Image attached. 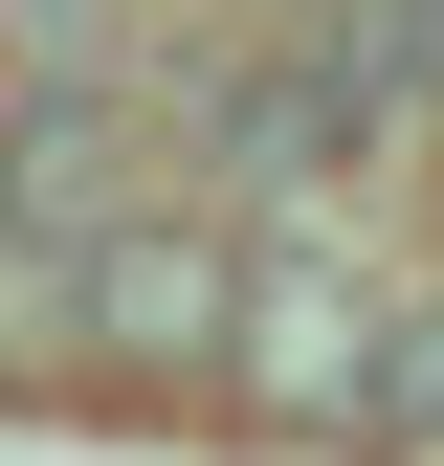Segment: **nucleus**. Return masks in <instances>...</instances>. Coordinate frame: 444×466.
<instances>
[{"label":"nucleus","mask_w":444,"mask_h":466,"mask_svg":"<svg viewBox=\"0 0 444 466\" xmlns=\"http://www.w3.org/2000/svg\"><path fill=\"white\" fill-rule=\"evenodd\" d=\"M0 311L45 333V356H89V378H222L245 356V267L200 245L178 200H111V222H0Z\"/></svg>","instance_id":"f257e3e1"},{"label":"nucleus","mask_w":444,"mask_h":466,"mask_svg":"<svg viewBox=\"0 0 444 466\" xmlns=\"http://www.w3.org/2000/svg\"><path fill=\"white\" fill-rule=\"evenodd\" d=\"M378 356H400V289L356 245H267L245 267V400L311 444H378Z\"/></svg>","instance_id":"f03ea898"},{"label":"nucleus","mask_w":444,"mask_h":466,"mask_svg":"<svg viewBox=\"0 0 444 466\" xmlns=\"http://www.w3.org/2000/svg\"><path fill=\"white\" fill-rule=\"evenodd\" d=\"M400 23V89H422V134H444V0H378Z\"/></svg>","instance_id":"7ed1b4c3"}]
</instances>
